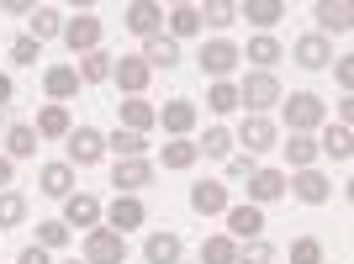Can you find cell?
<instances>
[{"label":"cell","mask_w":354,"mask_h":264,"mask_svg":"<svg viewBox=\"0 0 354 264\" xmlns=\"http://www.w3.org/2000/svg\"><path fill=\"white\" fill-rule=\"evenodd\" d=\"M281 117L291 132H301V138H312V132L328 122V106L312 95V90H291V95H281Z\"/></svg>","instance_id":"obj_1"},{"label":"cell","mask_w":354,"mask_h":264,"mask_svg":"<svg viewBox=\"0 0 354 264\" xmlns=\"http://www.w3.org/2000/svg\"><path fill=\"white\" fill-rule=\"evenodd\" d=\"M238 106H249V117H265L270 106H281V79L275 74H249L238 85Z\"/></svg>","instance_id":"obj_2"},{"label":"cell","mask_w":354,"mask_h":264,"mask_svg":"<svg viewBox=\"0 0 354 264\" xmlns=\"http://www.w3.org/2000/svg\"><path fill=\"white\" fill-rule=\"evenodd\" d=\"M64 143H69V159H64L69 169L74 164H80V169H95V164L106 159V132H95V127H74Z\"/></svg>","instance_id":"obj_3"},{"label":"cell","mask_w":354,"mask_h":264,"mask_svg":"<svg viewBox=\"0 0 354 264\" xmlns=\"http://www.w3.org/2000/svg\"><path fill=\"white\" fill-rule=\"evenodd\" d=\"M201 74H212V85L217 79H227V74L243 64V53H238V43H227V37H212V43H201Z\"/></svg>","instance_id":"obj_4"},{"label":"cell","mask_w":354,"mask_h":264,"mask_svg":"<svg viewBox=\"0 0 354 264\" xmlns=\"http://www.w3.org/2000/svg\"><path fill=\"white\" fill-rule=\"evenodd\" d=\"M85 264H127V238L111 227H90L85 233Z\"/></svg>","instance_id":"obj_5"},{"label":"cell","mask_w":354,"mask_h":264,"mask_svg":"<svg viewBox=\"0 0 354 264\" xmlns=\"http://www.w3.org/2000/svg\"><path fill=\"white\" fill-rule=\"evenodd\" d=\"M143 222H148V206L138 201V196H117V201L101 211V227H111V233H122V238L138 233Z\"/></svg>","instance_id":"obj_6"},{"label":"cell","mask_w":354,"mask_h":264,"mask_svg":"<svg viewBox=\"0 0 354 264\" xmlns=\"http://www.w3.org/2000/svg\"><path fill=\"white\" fill-rule=\"evenodd\" d=\"M64 48H69L74 59H85V53H95V48H101V16L80 11L74 21H64Z\"/></svg>","instance_id":"obj_7"},{"label":"cell","mask_w":354,"mask_h":264,"mask_svg":"<svg viewBox=\"0 0 354 264\" xmlns=\"http://www.w3.org/2000/svg\"><path fill=\"white\" fill-rule=\"evenodd\" d=\"M286 191L301 206H323L328 196H333V180H328L323 169H296V175H286Z\"/></svg>","instance_id":"obj_8"},{"label":"cell","mask_w":354,"mask_h":264,"mask_svg":"<svg viewBox=\"0 0 354 264\" xmlns=\"http://www.w3.org/2000/svg\"><path fill=\"white\" fill-rule=\"evenodd\" d=\"M233 143H243V148H249V159H254V153H270V148L281 143V127H275L270 117H243L238 132H233Z\"/></svg>","instance_id":"obj_9"},{"label":"cell","mask_w":354,"mask_h":264,"mask_svg":"<svg viewBox=\"0 0 354 264\" xmlns=\"http://www.w3.org/2000/svg\"><path fill=\"white\" fill-rule=\"evenodd\" d=\"M148 79H153V74H148V64L138 59V53H122V59L111 64V85H117L127 101H138V95H143Z\"/></svg>","instance_id":"obj_10"},{"label":"cell","mask_w":354,"mask_h":264,"mask_svg":"<svg viewBox=\"0 0 354 264\" xmlns=\"http://www.w3.org/2000/svg\"><path fill=\"white\" fill-rule=\"evenodd\" d=\"M122 27L133 32V37H159V27H164V6H153V0H133L127 11H122Z\"/></svg>","instance_id":"obj_11"},{"label":"cell","mask_w":354,"mask_h":264,"mask_svg":"<svg viewBox=\"0 0 354 264\" xmlns=\"http://www.w3.org/2000/svg\"><path fill=\"white\" fill-rule=\"evenodd\" d=\"M111 185H117L122 196L148 191V185H153V164H148V159H117V164H111Z\"/></svg>","instance_id":"obj_12"},{"label":"cell","mask_w":354,"mask_h":264,"mask_svg":"<svg viewBox=\"0 0 354 264\" xmlns=\"http://www.w3.org/2000/svg\"><path fill=\"white\" fill-rule=\"evenodd\" d=\"M227 185H222V180H196L191 185V211L196 217H222V211H227Z\"/></svg>","instance_id":"obj_13"},{"label":"cell","mask_w":354,"mask_h":264,"mask_svg":"<svg viewBox=\"0 0 354 264\" xmlns=\"http://www.w3.org/2000/svg\"><path fill=\"white\" fill-rule=\"evenodd\" d=\"M291 59L301 64V69H328V64H333V43H328L323 32H307V37L291 43Z\"/></svg>","instance_id":"obj_14"},{"label":"cell","mask_w":354,"mask_h":264,"mask_svg":"<svg viewBox=\"0 0 354 264\" xmlns=\"http://www.w3.org/2000/svg\"><path fill=\"white\" fill-rule=\"evenodd\" d=\"M64 227H80V233H90V227H101V201L95 196H85V191H74L69 201H64Z\"/></svg>","instance_id":"obj_15"},{"label":"cell","mask_w":354,"mask_h":264,"mask_svg":"<svg viewBox=\"0 0 354 264\" xmlns=\"http://www.w3.org/2000/svg\"><path fill=\"white\" fill-rule=\"evenodd\" d=\"M281 196H286V175H281V169H254V175H249V206L265 211V206L281 201Z\"/></svg>","instance_id":"obj_16"},{"label":"cell","mask_w":354,"mask_h":264,"mask_svg":"<svg viewBox=\"0 0 354 264\" xmlns=\"http://www.w3.org/2000/svg\"><path fill=\"white\" fill-rule=\"evenodd\" d=\"M238 53H243V59L254 64V74H270V69H275V64L286 59V48L275 43L270 32H259V37H249V48H238Z\"/></svg>","instance_id":"obj_17"},{"label":"cell","mask_w":354,"mask_h":264,"mask_svg":"<svg viewBox=\"0 0 354 264\" xmlns=\"http://www.w3.org/2000/svg\"><path fill=\"white\" fill-rule=\"evenodd\" d=\"M138 59H143L148 64V74H169V69H175V64H180V43H175V37H164V32H159V37H148V43H143V53H138Z\"/></svg>","instance_id":"obj_18"},{"label":"cell","mask_w":354,"mask_h":264,"mask_svg":"<svg viewBox=\"0 0 354 264\" xmlns=\"http://www.w3.org/2000/svg\"><path fill=\"white\" fill-rule=\"evenodd\" d=\"M43 90H48V101H53V106L74 101V95H80V74H74V64H53V69L43 74Z\"/></svg>","instance_id":"obj_19"},{"label":"cell","mask_w":354,"mask_h":264,"mask_svg":"<svg viewBox=\"0 0 354 264\" xmlns=\"http://www.w3.org/2000/svg\"><path fill=\"white\" fill-rule=\"evenodd\" d=\"M222 217H227V233H238V238H243V243H249V238H259V233H265V211H259V206H249V201L227 206Z\"/></svg>","instance_id":"obj_20"},{"label":"cell","mask_w":354,"mask_h":264,"mask_svg":"<svg viewBox=\"0 0 354 264\" xmlns=\"http://www.w3.org/2000/svg\"><path fill=\"white\" fill-rule=\"evenodd\" d=\"M312 16H317L323 37H328V32H333V37H344V32L354 27V11L344 6V0H317V6H312Z\"/></svg>","instance_id":"obj_21"},{"label":"cell","mask_w":354,"mask_h":264,"mask_svg":"<svg viewBox=\"0 0 354 264\" xmlns=\"http://www.w3.org/2000/svg\"><path fill=\"white\" fill-rule=\"evenodd\" d=\"M37 191L53 196V201H69L74 196V169L69 164H43V169H37Z\"/></svg>","instance_id":"obj_22"},{"label":"cell","mask_w":354,"mask_h":264,"mask_svg":"<svg viewBox=\"0 0 354 264\" xmlns=\"http://www.w3.org/2000/svg\"><path fill=\"white\" fill-rule=\"evenodd\" d=\"M317 153H328L333 164H349V153H354V132H349V127H339V122H323Z\"/></svg>","instance_id":"obj_23"},{"label":"cell","mask_w":354,"mask_h":264,"mask_svg":"<svg viewBox=\"0 0 354 264\" xmlns=\"http://www.w3.org/2000/svg\"><path fill=\"white\" fill-rule=\"evenodd\" d=\"M159 127L169 132V138H191L196 106H191V101H164V106H159Z\"/></svg>","instance_id":"obj_24"},{"label":"cell","mask_w":354,"mask_h":264,"mask_svg":"<svg viewBox=\"0 0 354 264\" xmlns=\"http://www.w3.org/2000/svg\"><path fill=\"white\" fill-rule=\"evenodd\" d=\"M180 254H185V243H180V233H148V243H143V259L148 264H180Z\"/></svg>","instance_id":"obj_25"},{"label":"cell","mask_w":354,"mask_h":264,"mask_svg":"<svg viewBox=\"0 0 354 264\" xmlns=\"http://www.w3.org/2000/svg\"><path fill=\"white\" fill-rule=\"evenodd\" d=\"M117 117H122V122H117L122 132H143V138H148V127L159 122V111H153V106L138 95V101H122V106H117Z\"/></svg>","instance_id":"obj_26"},{"label":"cell","mask_w":354,"mask_h":264,"mask_svg":"<svg viewBox=\"0 0 354 264\" xmlns=\"http://www.w3.org/2000/svg\"><path fill=\"white\" fill-rule=\"evenodd\" d=\"M281 153L291 159V175H296V169H317V159H323V153H317V138H301V132H291V138H286Z\"/></svg>","instance_id":"obj_27"},{"label":"cell","mask_w":354,"mask_h":264,"mask_svg":"<svg viewBox=\"0 0 354 264\" xmlns=\"http://www.w3.org/2000/svg\"><path fill=\"white\" fill-rule=\"evenodd\" d=\"M111 53H106V48H95V53H85V59L74 64V74H80V85H106V79H111Z\"/></svg>","instance_id":"obj_28"},{"label":"cell","mask_w":354,"mask_h":264,"mask_svg":"<svg viewBox=\"0 0 354 264\" xmlns=\"http://www.w3.org/2000/svg\"><path fill=\"white\" fill-rule=\"evenodd\" d=\"M37 138H69L74 132V117H69V106H43V111H37Z\"/></svg>","instance_id":"obj_29"},{"label":"cell","mask_w":354,"mask_h":264,"mask_svg":"<svg viewBox=\"0 0 354 264\" xmlns=\"http://www.w3.org/2000/svg\"><path fill=\"white\" fill-rule=\"evenodd\" d=\"M32 43H53V37H64V16L53 11V6H32Z\"/></svg>","instance_id":"obj_30"},{"label":"cell","mask_w":354,"mask_h":264,"mask_svg":"<svg viewBox=\"0 0 354 264\" xmlns=\"http://www.w3.org/2000/svg\"><path fill=\"white\" fill-rule=\"evenodd\" d=\"M32 153H37V132L27 127V122H11V127H6V159H32Z\"/></svg>","instance_id":"obj_31"},{"label":"cell","mask_w":354,"mask_h":264,"mask_svg":"<svg viewBox=\"0 0 354 264\" xmlns=\"http://www.w3.org/2000/svg\"><path fill=\"white\" fill-rule=\"evenodd\" d=\"M238 16H243V21H254L259 32H270V27L286 16V6H281V0H249V6H238Z\"/></svg>","instance_id":"obj_32"},{"label":"cell","mask_w":354,"mask_h":264,"mask_svg":"<svg viewBox=\"0 0 354 264\" xmlns=\"http://www.w3.org/2000/svg\"><path fill=\"white\" fill-rule=\"evenodd\" d=\"M164 21H169V37H196V32H201V6H169V16H164Z\"/></svg>","instance_id":"obj_33"},{"label":"cell","mask_w":354,"mask_h":264,"mask_svg":"<svg viewBox=\"0 0 354 264\" xmlns=\"http://www.w3.org/2000/svg\"><path fill=\"white\" fill-rule=\"evenodd\" d=\"M159 159H164V169H191L201 153H196V143L191 138H169V143L159 148Z\"/></svg>","instance_id":"obj_34"},{"label":"cell","mask_w":354,"mask_h":264,"mask_svg":"<svg viewBox=\"0 0 354 264\" xmlns=\"http://www.w3.org/2000/svg\"><path fill=\"white\" fill-rule=\"evenodd\" d=\"M106 148H111V153H117V159H143L148 153V138L143 132H111V138H106Z\"/></svg>","instance_id":"obj_35"},{"label":"cell","mask_w":354,"mask_h":264,"mask_svg":"<svg viewBox=\"0 0 354 264\" xmlns=\"http://www.w3.org/2000/svg\"><path fill=\"white\" fill-rule=\"evenodd\" d=\"M21 222H27V196L0 191V233H6V227H21Z\"/></svg>","instance_id":"obj_36"},{"label":"cell","mask_w":354,"mask_h":264,"mask_svg":"<svg viewBox=\"0 0 354 264\" xmlns=\"http://www.w3.org/2000/svg\"><path fill=\"white\" fill-rule=\"evenodd\" d=\"M238 259V243L227 233H212L207 243H201V264H233Z\"/></svg>","instance_id":"obj_37"},{"label":"cell","mask_w":354,"mask_h":264,"mask_svg":"<svg viewBox=\"0 0 354 264\" xmlns=\"http://www.w3.org/2000/svg\"><path fill=\"white\" fill-rule=\"evenodd\" d=\"M196 153H207V159H233V132L227 127H212L201 143H196Z\"/></svg>","instance_id":"obj_38"},{"label":"cell","mask_w":354,"mask_h":264,"mask_svg":"<svg viewBox=\"0 0 354 264\" xmlns=\"http://www.w3.org/2000/svg\"><path fill=\"white\" fill-rule=\"evenodd\" d=\"M207 111H217V117H227V111H238V85H227V79H217V85L207 90Z\"/></svg>","instance_id":"obj_39"},{"label":"cell","mask_w":354,"mask_h":264,"mask_svg":"<svg viewBox=\"0 0 354 264\" xmlns=\"http://www.w3.org/2000/svg\"><path fill=\"white\" fill-rule=\"evenodd\" d=\"M233 264H275V249H270L265 238H249L243 249H238V259Z\"/></svg>","instance_id":"obj_40"},{"label":"cell","mask_w":354,"mask_h":264,"mask_svg":"<svg viewBox=\"0 0 354 264\" xmlns=\"http://www.w3.org/2000/svg\"><path fill=\"white\" fill-rule=\"evenodd\" d=\"M64 243H69V227H64V222H37V249H64Z\"/></svg>","instance_id":"obj_41"},{"label":"cell","mask_w":354,"mask_h":264,"mask_svg":"<svg viewBox=\"0 0 354 264\" xmlns=\"http://www.w3.org/2000/svg\"><path fill=\"white\" fill-rule=\"evenodd\" d=\"M233 16H238V6H227V0H207V6H201V27H233Z\"/></svg>","instance_id":"obj_42"},{"label":"cell","mask_w":354,"mask_h":264,"mask_svg":"<svg viewBox=\"0 0 354 264\" xmlns=\"http://www.w3.org/2000/svg\"><path fill=\"white\" fill-rule=\"evenodd\" d=\"M291 264H323V243L317 238H291Z\"/></svg>","instance_id":"obj_43"},{"label":"cell","mask_w":354,"mask_h":264,"mask_svg":"<svg viewBox=\"0 0 354 264\" xmlns=\"http://www.w3.org/2000/svg\"><path fill=\"white\" fill-rule=\"evenodd\" d=\"M37 59H43V43H32V37H16L11 43V64H32L37 69Z\"/></svg>","instance_id":"obj_44"},{"label":"cell","mask_w":354,"mask_h":264,"mask_svg":"<svg viewBox=\"0 0 354 264\" xmlns=\"http://www.w3.org/2000/svg\"><path fill=\"white\" fill-rule=\"evenodd\" d=\"M254 169H259V164H254L249 153H233V159H227V180H249Z\"/></svg>","instance_id":"obj_45"},{"label":"cell","mask_w":354,"mask_h":264,"mask_svg":"<svg viewBox=\"0 0 354 264\" xmlns=\"http://www.w3.org/2000/svg\"><path fill=\"white\" fill-rule=\"evenodd\" d=\"M328 69H333V79H339L344 90L354 85V59H333V64H328Z\"/></svg>","instance_id":"obj_46"},{"label":"cell","mask_w":354,"mask_h":264,"mask_svg":"<svg viewBox=\"0 0 354 264\" xmlns=\"http://www.w3.org/2000/svg\"><path fill=\"white\" fill-rule=\"evenodd\" d=\"M16 264H53V259H48V249H37V243H27V249L16 254Z\"/></svg>","instance_id":"obj_47"},{"label":"cell","mask_w":354,"mask_h":264,"mask_svg":"<svg viewBox=\"0 0 354 264\" xmlns=\"http://www.w3.org/2000/svg\"><path fill=\"white\" fill-rule=\"evenodd\" d=\"M11 180H16V164L0 153V191H11Z\"/></svg>","instance_id":"obj_48"},{"label":"cell","mask_w":354,"mask_h":264,"mask_svg":"<svg viewBox=\"0 0 354 264\" xmlns=\"http://www.w3.org/2000/svg\"><path fill=\"white\" fill-rule=\"evenodd\" d=\"M11 95H16V85H11V74H0V111L11 106Z\"/></svg>","instance_id":"obj_49"},{"label":"cell","mask_w":354,"mask_h":264,"mask_svg":"<svg viewBox=\"0 0 354 264\" xmlns=\"http://www.w3.org/2000/svg\"><path fill=\"white\" fill-rule=\"evenodd\" d=\"M349 122H354V95H344L339 101V127H349Z\"/></svg>","instance_id":"obj_50"},{"label":"cell","mask_w":354,"mask_h":264,"mask_svg":"<svg viewBox=\"0 0 354 264\" xmlns=\"http://www.w3.org/2000/svg\"><path fill=\"white\" fill-rule=\"evenodd\" d=\"M64 264H85V259H64Z\"/></svg>","instance_id":"obj_51"}]
</instances>
